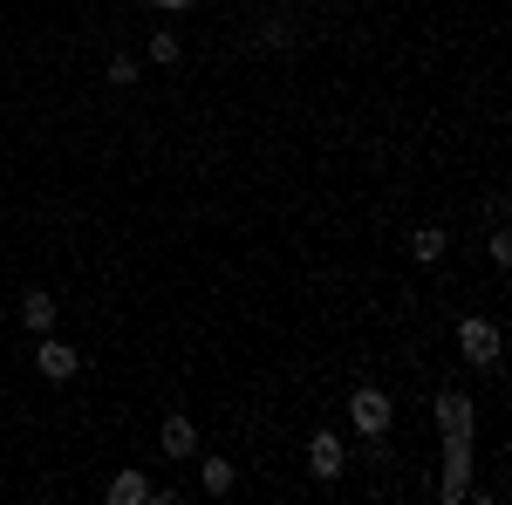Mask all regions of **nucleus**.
<instances>
[{"label":"nucleus","instance_id":"f257e3e1","mask_svg":"<svg viewBox=\"0 0 512 505\" xmlns=\"http://www.w3.org/2000/svg\"><path fill=\"white\" fill-rule=\"evenodd\" d=\"M472 492V437H444V478H437V499L458 505Z\"/></svg>","mask_w":512,"mask_h":505},{"label":"nucleus","instance_id":"f03ea898","mask_svg":"<svg viewBox=\"0 0 512 505\" xmlns=\"http://www.w3.org/2000/svg\"><path fill=\"white\" fill-rule=\"evenodd\" d=\"M390 417H396V403L383 396V389H369V383H362V389L349 396V424L362 430V437H383V430H390Z\"/></svg>","mask_w":512,"mask_h":505},{"label":"nucleus","instance_id":"7ed1b4c3","mask_svg":"<svg viewBox=\"0 0 512 505\" xmlns=\"http://www.w3.org/2000/svg\"><path fill=\"white\" fill-rule=\"evenodd\" d=\"M458 355L478 362V369H499V328L478 321V314H465V321H458Z\"/></svg>","mask_w":512,"mask_h":505},{"label":"nucleus","instance_id":"20e7f679","mask_svg":"<svg viewBox=\"0 0 512 505\" xmlns=\"http://www.w3.org/2000/svg\"><path fill=\"white\" fill-rule=\"evenodd\" d=\"M437 430H444V437H472L478 430V410H472L465 389H444V396H437Z\"/></svg>","mask_w":512,"mask_h":505},{"label":"nucleus","instance_id":"39448f33","mask_svg":"<svg viewBox=\"0 0 512 505\" xmlns=\"http://www.w3.org/2000/svg\"><path fill=\"white\" fill-rule=\"evenodd\" d=\"M342 465H349L342 437H335V430H315V437H308V471H315L321 485H328V478H342Z\"/></svg>","mask_w":512,"mask_h":505},{"label":"nucleus","instance_id":"423d86ee","mask_svg":"<svg viewBox=\"0 0 512 505\" xmlns=\"http://www.w3.org/2000/svg\"><path fill=\"white\" fill-rule=\"evenodd\" d=\"M35 369L48 376V383H69V376L82 369V355L69 349V342H41V349H35Z\"/></svg>","mask_w":512,"mask_h":505},{"label":"nucleus","instance_id":"0eeeda50","mask_svg":"<svg viewBox=\"0 0 512 505\" xmlns=\"http://www.w3.org/2000/svg\"><path fill=\"white\" fill-rule=\"evenodd\" d=\"M144 499H158V485L144 471H117L110 478V505H144Z\"/></svg>","mask_w":512,"mask_h":505},{"label":"nucleus","instance_id":"6e6552de","mask_svg":"<svg viewBox=\"0 0 512 505\" xmlns=\"http://www.w3.org/2000/svg\"><path fill=\"white\" fill-rule=\"evenodd\" d=\"M192 451H198L192 417H171V424H164V458H192Z\"/></svg>","mask_w":512,"mask_h":505},{"label":"nucleus","instance_id":"1a4fd4ad","mask_svg":"<svg viewBox=\"0 0 512 505\" xmlns=\"http://www.w3.org/2000/svg\"><path fill=\"white\" fill-rule=\"evenodd\" d=\"M198 485H205L212 499H226V492H233V485H239V471L226 465V458H205V465H198Z\"/></svg>","mask_w":512,"mask_h":505},{"label":"nucleus","instance_id":"9d476101","mask_svg":"<svg viewBox=\"0 0 512 505\" xmlns=\"http://www.w3.org/2000/svg\"><path fill=\"white\" fill-rule=\"evenodd\" d=\"M21 321H28L35 335H48V328H55V294H21Z\"/></svg>","mask_w":512,"mask_h":505},{"label":"nucleus","instance_id":"9b49d317","mask_svg":"<svg viewBox=\"0 0 512 505\" xmlns=\"http://www.w3.org/2000/svg\"><path fill=\"white\" fill-rule=\"evenodd\" d=\"M444 246H451V233H444V226H417V239H410V253H417L424 267H431V260H444Z\"/></svg>","mask_w":512,"mask_h":505},{"label":"nucleus","instance_id":"f8f14e48","mask_svg":"<svg viewBox=\"0 0 512 505\" xmlns=\"http://www.w3.org/2000/svg\"><path fill=\"white\" fill-rule=\"evenodd\" d=\"M151 62H158V69H171V62H178V35H171V28H158V35H151Z\"/></svg>","mask_w":512,"mask_h":505},{"label":"nucleus","instance_id":"ddd939ff","mask_svg":"<svg viewBox=\"0 0 512 505\" xmlns=\"http://www.w3.org/2000/svg\"><path fill=\"white\" fill-rule=\"evenodd\" d=\"M137 76H144V69H137V55H110V82H117V89H130Z\"/></svg>","mask_w":512,"mask_h":505},{"label":"nucleus","instance_id":"4468645a","mask_svg":"<svg viewBox=\"0 0 512 505\" xmlns=\"http://www.w3.org/2000/svg\"><path fill=\"white\" fill-rule=\"evenodd\" d=\"M492 260H499V267H512V233H506V226L492 233Z\"/></svg>","mask_w":512,"mask_h":505},{"label":"nucleus","instance_id":"2eb2a0df","mask_svg":"<svg viewBox=\"0 0 512 505\" xmlns=\"http://www.w3.org/2000/svg\"><path fill=\"white\" fill-rule=\"evenodd\" d=\"M151 7H164V14H171V7H192V0H151Z\"/></svg>","mask_w":512,"mask_h":505}]
</instances>
